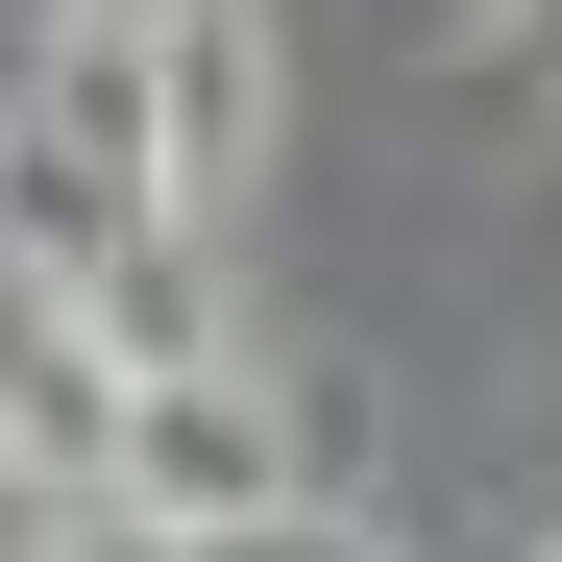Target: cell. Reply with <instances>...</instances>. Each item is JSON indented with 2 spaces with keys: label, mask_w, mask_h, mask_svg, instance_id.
<instances>
[{
  "label": "cell",
  "mask_w": 562,
  "mask_h": 562,
  "mask_svg": "<svg viewBox=\"0 0 562 562\" xmlns=\"http://www.w3.org/2000/svg\"><path fill=\"white\" fill-rule=\"evenodd\" d=\"M99 490L147 514V538H196V562H245L269 514H294V392L269 367H123V440H99Z\"/></svg>",
  "instance_id": "obj_1"
},
{
  "label": "cell",
  "mask_w": 562,
  "mask_h": 562,
  "mask_svg": "<svg viewBox=\"0 0 562 562\" xmlns=\"http://www.w3.org/2000/svg\"><path fill=\"white\" fill-rule=\"evenodd\" d=\"M147 49H171V221L269 196V123H294V49H269V0H147Z\"/></svg>",
  "instance_id": "obj_2"
},
{
  "label": "cell",
  "mask_w": 562,
  "mask_h": 562,
  "mask_svg": "<svg viewBox=\"0 0 562 562\" xmlns=\"http://www.w3.org/2000/svg\"><path fill=\"white\" fill-rule=\"evenodd\" d=\"M0 562H74V464L49 440H0Z\"/></svg>",
  "instance_id": "obj_3"
},
{
  "label": "cell",
  "mask_w": 562,
  "mask_h": 562,
  "mask_svg": "<svg viewBox=\"0 0 562 562\" xmlns=\"http://www.w3.org/2000/svg\"><path fill=\"white\" fill-rule=\"evenodd\" d=\"M538 25H562V0H464V49H538Z\"/></svg>",
  "instance_id": "obj_4"
},
{
  "label": "cell",
  "mask_w": 562,
  "mask_h": 562,
  "mask_svg": "<svg viewBox=\"0 0 562 562\" xmlns=\"http://www.w3.org/2000/svg\"><path fill=\"white\" fill-rule=\"evenodd\" d=\"M538 562H562V538H538Z\"/></svg>",
  "instance_id": "obj_5"
}]
</instances>
